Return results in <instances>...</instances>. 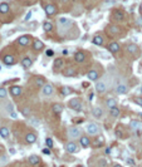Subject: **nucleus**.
Listing matches in <instances>:
<instances>
[{"mask_svg":"<svg viewBox=\"0 0 142 167\" xmlns=\"http://www.w3.org/2000/svg\"><path fill=\"white\" fill-rule=\"evenodd\" d=\"M72 27V20L67 19V18H60L58 20V30L59 33H66L67 30H69V28Z\"/></svg>","mask_w":142,"mask_h":167,"instance_id":"1","label":"nucleus"},{"mask_svg":"<svg viewBox=\"0 0 142 167\" xmlns=\"http://www.w3.org/2000/svg\"><path fill=\"white\" fill-rule=\"evenodd\" d=\"M86 132L88 133V136H98L101 133V128L96 123H88L86 127Z\"/></svg>","mask_w":142,"mask_h":167,"instance_id":"2","label":"nucleus"},{"mask_svg":"<svg viewBox=\"0 0 142 167\" xmlns=\"http://www.w3.org/2000/svg\"><path fill=\"white\" fill-rule=\"evenodd\" d=\"M68 107H69L71 109H74V111L77 112H81L82 111V101L79 99V98H73V99H71L69 102H68Z\"/></svg>","mask_w":142,"mask_h":167,"instance_id":"3","label":"nucleus"},{"mask_svg":"<svg viewBox=\"0 0 142 167\" xmlns=\"http://www.w3.org/2000/svg\"><path fill=\"white\" fill-rule=\"evenodd\" d=\"M68 137L71 139H77L82 137V129L78 127H71L68 129Z\"/></svg>","mask_w":142,"mask_h":167,"instance_id":"4","label":"nucleus"},{"mask_svg":"<svg viewBox=\"0 0 142 167\" xmlns=\"http://www.w3.org/2000/svg\"><path fill=\"white\" fill-rule=\"evenodd\" d=\"M107 49H108V52H111V53L117 54L121 50V45L117 43V41H111V43L107 45Z\"/></svg>","mask_w":142,"mask_h":167,"instance_id":"5","label":"nucleus"},{"mask_svg":"<svg viewBox=\"0 0 142 167\" xmlns=\"http://www.w3.org/2000/svg\"><path fill=\"white\" fill-rule=\"evenodd\" d=\"M107 32H108L109 34H111V35H118L121 32H122V29H121V27H119V25L111 24V25H108Z\"/></svg>","mask_w":142,"mask_h":167,"instance_id":"6","label":"nucleus"},{"mask_svg":"<svg viewBox=\"0 0 142 167\" xmlns=\"http://www.w3.org/2000/svg\"><path fill=\"white\" fill-rule=\"evenodd\" d=\"M112 17H113V19L116 20V22H123L125 20V13L122 12V10H119V9L113 10Z\"/></svg>","mask_w":142,"mask_h":167,"instance_id":"7","label":"nucleus"},{"mask_svg":"<svg viewBox=\"0 0 142 167\" xmlns=\"http://www.w3.org/2000/svg\"><path fill=\"white\" fill-rule=\"evenodd\" d=\"M128 92V86L126 83H119V84L116 87V93L117 94H126Z\"/></svg>","mask_w":142,"mask_h":167,"instance_id":"8","label":"nucleus"},{"mask_svg":"<svg viewBox=\"0 0 142 167\" xmlns=\"http://www.w3.org/2000/svg\"><path fill=\"white\" fill-rule=\"evenodd\" d=\"M96 91L98 93H101V94H103V93H106L107 92V84H106V82H97L96 83Z\"/></svg>","mask_w":142,"mask_h":167,"instance_id":"9","label":"nucleus"},{"mask_svg":"<svg viewBox=\"0 0 142 167\" xmlns=\"http://www.w3.org/2000/svg\"><path fill=\"white\" fill-rule=\"evenodd\" d=\"M44 10H45V14L48 15V17H53V15H55V14H57V8L54 7L53 4H48V5H45Z\"/></svg>","mask_w":142,"mask_h":167,"instance_id":"10","label":"nucleus"},{"mask_svg":"<svg viewBox=\"0 0 142 167\" xmlns=\"http://www.w3.org/2000/svg\"><path fill=\"white\" fill-rule=\"evenodd\" d=\"M53 86L52 84H44L43 86V89H42V93H43V96H45V97H49V96H52L53 94Z\"/></svg>","mask_w":142,"mask_h":167,"instance_id":"11","label":"nucleus"},{"mask_svg":"<svg viewBox=\"0 0 142 167\" xmlns=\"http://www.w3.org/2000/svg\"><path fill=\"white\" fill-rule=\"evenodd\" d=\"M126 50H127V53H130V54H137L138 53V46L135 43H130V44H127V46H126Z\"/></svg>","mask_w":142,"mask_h":167,"instance_id":"12","label":"nucleus"},{"mask_svg":"<svg viewBox=\"0 0 142 167\" xmlns=\"http://www.w3.org/2000/svg\"><path fill=\"white\" fill-rule=\"evenodd\" d=\"M92 114L96 118H102L103 117V109H102V107H99V106L93 107L92 108Z\"/></svg>","mask_w":142,"mask_h":167,"instance_id":"13","label":"nucleus"},{"mask_svg":"<svg viewBox=\"0 0 142 167\" xmlns=\"http://www.w3.org/2000/svg\"><path fill=\"white\" fill-rule=\"evenodd\" d=\"M92 43L94 45H97V46H102L104 44V39H103V36L102 35H94L93 36V39H92Z\"/></svg>","mask_w":142,"mask_h":167,"instance_id":"14","label":"nucleus"},{"mask_svg":"<svg viewBox=\"0 0 142 167\" xmlns=\"http://www.w3.org/2000/svg\"><path fill=\"white\" fill-rule=\"evenodd\" d=\"M77 150H78L77 144H76L74 142H72V141L66 144V151H67V152H69V153H76Z\"/></svg>","mask_w":142,"mask_h":167,"instance_id":"15","label":"nucleus"},{"mask_svg":"<svg viewBox=\"0 0 142 167\" xmlns=\"http://www.w3.org/2000/svg\"><path fill=\"white\" fill-rule=\"evenodd\" d=\"M79 142H81V146L83 148H88L91 146V139H89L88 136H82L79 138Z\"/></svg>","mask_w":142,"mask_h":167,"instance_id":"16","label":"nucleus"},{"mask_svg":"<svg viewBox=\"0 0 142 167\" xmlns=\"http://www.w3.org/2000/svg\"><path fill=\"white\" fill-rule=\"evenodd\" d=\"M99 77V73L96 70V69H91L88 73H87V78L89 81H97Z\"/></svg>","mask_w":142,"mask_h":167,"instance_id":"17","label":"nucleus"},{"mask_svg":"<svg viewBox=\"0 0 142 167\" xmlns=\"http://www.w3.org/2000/svg\"><path fill=\"white\" fill-rule=\"evenodd\" d=\"M74 60L77 62V63H83V62L86 60V54L83 53V52H77V53L74 54Z\"/></svg>","mask_w":142,"mask_h":167,"instance_id":"18","label":"nucleus"},{"mask_svg":"<svg viewBox=\"0 0 142 167\" xmlns=\"http://www.w3.org/2000/svg\"><path fill=\"white\" fill-rule=\"evenodd\" d=\"M22 88H20L19 86H13L12 88H10V93H12V96H14V97H18V96H20L22 94Z\"/></svg>","mask_w":142,"mask_h":167,"instance_id":"19","label":"nucleus"},{"mask_svg":"<svg viewBox=\"0 0 142 167\" xmlns=\"http://www.w3.org/2000/svg\"><path fill=\"white\" fill-rule=\"evenodd\" d=\"M109 114H111V117L117 118V117H119V114H121V109L117 106L113 107V108H109Z\"/></svg>","mask_w":142,"mask_h":167,"instance_id":"20","label":"nucleus"},{"mask_svg":"<svg viewBox=\"0 0 142 167\" xmlns=\"http://www.w3.org/2000/svg\"><path fill=\"white\" fill-rule=\"evenodd\" d=\"M18 43L22 45V46H27V45L30 43V39H29V36H27V35L20 36V38L18 39Z\"/></svg>","mask_w":142,"mask_h":167,"instance_id":"21","label":"nucleus"},{"mask_svg":"<svg viewBox=\"0 0 142 167\" xmlns=\"http://www.w3.org/2000/svg\"><path fill=\"white\" fill-rule=\"evenodd\" d=\"M3 62L7 65H12V64H14L15 63V59H14V57L13 55H5L4 58H3Z\"/></svg>","mask_w":142,"mask_h":167,"instance_id":"22","label":"nucleus"},{"mask_svg":"<svg viewBox=\"0 0 142 167\" xmlns=\"http://www.w3.org/2000/svg\"><path fill=\"white\" fill-rule=\"evenodd\" d=\"M52 111H53L55 114H60L63 112V106L62 104H58V103H54L52 106Z\"/></svg>","mask_w":142,"mask_h":167,"instance_id":"23","label":"nucleus"},{"mask_svg":"<svg viewBox=\"0 0 142 167\" xmlns=\"http://www.w3.org/2000/svg\"><path fill=\"white\" fill-rule=\"evenodd\" d=\"M25 141H27V143H34L36 141V136L34 133L29 132L27 136H25Z\"/></svg>","mask_w":142,"mask_h":167,"instance_id":"24","label":"nucleus"},{"mask_svg":"<svg viewBox=\"0 0 142 167\" xmlns=\"http://www.w3.org/2000/svg\"><path fill=\"white\" fill-rule=\"evenodd\" d=\"M29 162L33 165V166H36V165H39L40 162V158H39V156H36V155H31L30 157H29Z\"/></svg>","mask_w":142,"mask_h":167,"instance_id":"25","label":"nucleus"},{"mask_svg":"<svg viewBox=\"0 0 142 167\" xmlns=\"http://www.w3.org/2000/svg\"><path fill=\"white\" fill-rule=\"evenodd\" d=\"M9 12H10V7H9L8 3H1V4H0V13L8 14Z\"/></svg>","mask_w":142,"mask_h":167,"instance_id":"26","label":"nucleus"},{"mask_svg":"<svg viewBox=\"0 0 142 167\" xmlns=\"http://www.w3.org/2000/svg\"><path fill=\"white\" fill-rule=\"evenodd\" d=\"M131 128L133 129V131H140V129L142 128V123L141 122H138V121H132L131 122Z\"/></svg>","mask_w":142,"mask_h":167,"instance_id":"27","label":"nucleus"},{"mask_svg":"<svg viewBox=\"0 0 142 167\" xmlns=\"http://www.w3.org/2000/svg\"><path fill=\"white\" fill-rule=\"evenodd\" d=\"M43 46H44V44L42 43L40 40H34L33 41V49L34 50H42L43 49Z\"/></svg>","mask_w":142,"mask_h":167,"instance_id":"28","label":"nucleus"},{"mask_svg":"<svg viewBox=\"0 0 142 167\" xmlns=\"http://www.w3.org/2000/svg\"><path fill=\"white\" fill-rule=\"evenodd\" d=\"M106 106L108 108H113V107L117 106V101H116L114 98H108V99L106 101Z\"/></svg>","mask_w":142,"mask_h":167,"instance_id":"29","label":"nucleus"},{"mask_svg":"<svg viewBox=\"0 0 142 167\" xmlns=\"http://www.w3.org/2000/svg\"><path fill=\"white\" fill-rule=\"evenodd\" d=\"M9 128H7V127H1L0 128V136H1L3 138H8L9 137Z\"/></svg>","mask_w":142,"mask_h":167,"instance_id":"30","label":"nucleus"},{"mask_svg":"<svg viewBox=\"0 0 142 167\" xmlns=\"http://www.w3.org/2000/svg\"><path fill=\"white\" fill-rule=\"evenodd\" d=\"M31 63H33V62H31V59H30V58H28V57H27V58H24V59L22 60V65H23L24 68H27V69L31 67Z\"/></svg>","mask_w":142,"mask_h":167,"instance_id":"31","label":"nucleus"},{"mask_svg":"<svg viewBox=\"0 0 142 167\" xmlns=\"http://www.w3.org/2000/svg\"><path fill=\"white\" fill-rule=\"evenodd\" d=\"M43 28H44L45 32H52V29H53V24H52L50 22H45L43 24Z\"/></svg>","mask_w":142,"mask_h":167,"instance_id":"32","label":"nucleus"},{"mask_svg":"<svg viewBox=\"0 0 142 167\" xmlns=\"http://www.w3.org/2000/svg\"><path fill=\"white\" fill-rule=\"evenodd\" d=\"M71 92H72V89L69 87H62V89H60L62 96H68V94H71Z\"/></svg>","mask_w":142,"mask_h":167,"instance_id":"33","label":"nucleus"},{"mask_svg":"<svg viewBox=\"0 0 142 167\" xmlns=\"http://www.w3.org/2000/svg\"><path fill=\"white\" fill-rule=\"evenodd\" d=\"M63 67V60L62 59H55L54 62V69H60Z\"/></svg>","mask_w":142,"mask_h":167,"instance_id":"34","label":"nucleus"},{"mask_svg":"<svg viewBox=\"0 0 142 167\" xmlns=\"http://www.w3.org/2000/svg\"><path fill=\"white\" fill-rule=\"evenodd\" d=\"M102 143H103V137L99 136V137L94 141V146H96V147H99V146H102Z\"/></svg>","mask_w":142,"mask_h":167,"instance_id":"35","label":"nucleus"},{"mask_svg":"<svg viewBox=\"0 0 142 167\" xmlns=\"http://www.w3.org/2000/svg\"><path fill=\"white\" fill-rule=\"evenodd\" d=\"M64 76H67V77L74 76V69H73V68H69V69H67L66 73H64Z\"/></svg>","mask_w":142,"mask_h":167,"instance_id":"36","label":"nucleus"},{"mask_svg":"<svg viewBox=\"0 0 142 167\" xmlns=\"http://www.w3.org/2000/svg\"><path fill=\"white\" fill-rule=\"evenodd\" d=\"M45 144H47V147H48V148H52V147H53V139H52V138H47L45 139Z\"/></svg>","mask_w":142,"mask_h":167,"instance_id":"37","label":"nucleus"},{"mask_svg":"<svg viewBox=\"0 0 142 167\" xmlns=\"http://www.w3.org/2000/svg\"><path fill=\"white\" fill-rule=\"evenodd\" d=\"M7 89H5V88H0V98H5L7 97Z\"/></svg>","mask_w":142,"mask_h":167,"instance_id":"38","label":"nucleus"},{"mask_svg":"<svg viewBox=\"0 0 142 167\" xmlns=\"http://www.w3.org/2000/svg\"><path fill=\"white\" fill-rule=\"evenodd\" d=\"M98 162H99V163H98V165H99V167H107V165H108V163H107V161H106V160H104V158H102V160H99V161H98Z\"/></svg>","mask_w":142,"mask_h":167,"instance_id":"39","label":"nucleus"},{"mask_svg":"<svg viewBox=\"0 0 142 167\" xmlns=\"http://www.w3.org/2000/svg\"><path fill=\"white\" fill-rule=\"evenodd\" d=\"M35 83H36V86H44V79L43 78H36V81H35Z\"/></svg>","mask_w":142,"mask_h":167,"instance_id":"40","label":"nucleus"},{"mask_svg":"<svg viewBox=\"0 0 142 167\" xmlns=\"http://www.w3.org/2000/svg\"><path fill=\"white\" fill-rule=\"evenodd\" d=\"M135 102L137 103L140 107H142V98H135Z\"/></svg>","mask_w":142,"mask_h":167,"instance_id":"41","label":"nucleus"},{"mask_svg":"<svg viewBox=\"0 0 142 167\" xmlns=\"http://www.w3.org/2000/svg\"><path fill=\"white\" fill-rule=\"evenodd\" d=\"M45 54H47V55H48V57H52V55H54V52H53V50H52V49H48V50H47V52H45Z\"/></svg>","mask_w":142,"mask_h":167,"instance_id":"42","label":"nucleus"},{"mask_svg":"<svg viewBox=\"0 0 142 167\" xmlns=\"http://www.w3.org/2000/svg\"><path fill=\"white\" fill-rule=\"evenodd\" d=\"M31 121H33V126H35V127L39 126V122H38V119L36 118H31Z\"/></svg>","mask_w":142,"mask_h":167,"instance_id":"43","label":"nucleus"},{"mask_svg":"<svg viewBox=\"0 0 142 167\" xmlns=\"http://www.w3.org/2000/svg\"><path fill=\"white\" fill-rule=\"evenodd\" d=\"M42 152H43L44 155H50V150H49L48 147H47V148H44L43 151H42Z\"/></svg>","mask_w":142,"mask_h":167,"instance_id":"44","label":"nucleus"},{"mask_svg":"<svg viewBox=\"0 0 142 167\" xmlns=\"http://www.w3.org/2000/svg\"><path fill=\"white\" fill-rule=\"evenodd\" d=\"M29 112H30V109L29 108H25L24 111H23V114H24V116H29Z\"/></svg>","mask_w":142,"mask_h":167,"instance_id":"45","label":"nucleus"},{"mask_svg":"<svg viewBox=\"0 0 142 167\" xmlns=\"http://www.w3.org/2000/svg\"><path fill=\"white\" fill-rule=\"evenodd\" d=\"M140 14H141V15H142V3H141V4H140Z\"/></svg>","mask_w":142,"mask_h":167,"instance_id":"46","label":"nucleus"},{"mask_svg":"<svg viewBox=\"0 0 142 167\" xmlns=\"http://www.w3.org/2000/svg\"><path fill=\"white\" fill-rule=\"evenodd\" d=\"M106 153H107V155H109V153H111V150L107 148V150H106Z\"/></svg>","mask_w":142,"mask_h":167,"instance_id":"47","label":"nucleus"},{"mask_svg":"<svg viewBox=\"0 0 142 167\" xmlns=\"http://www.w3.org/2000/svg\"><path fill=\"white\" fill-rule=\"evenodd\" d=\"M113 167H122V166H121V165H118V163H116Z\"/></svg>","mask_w":142,"mask_h":167,"instance_id":"48","label":"nucleus"},{"mask_svg":"<svg viewBox=\"0 0 142 167\" xmlns=\"http://www.w3.org/2000/svg\"><path fill=\"white\" fill-rule=\"evenodd\" d=\"M140 24L142 25V15H141V18H140Z\"/></svg>","mask_w":142,"mask_h":167,"instance_id":"49","label":"nucleus"},{"mask_svg":"<svg viewBox=\"0 0 142 167\" xmlns=\"http://www.w3.org/2000/svg\"><path fill=\"white\" fill-rule=\"evenodd\" d=\"M140 91H141V93H142V87H141V89H140Z\"/></svg>","mask_w":142,"mask_h":167,"instance_id":"50","label":"nucleus"}]
</instances>
